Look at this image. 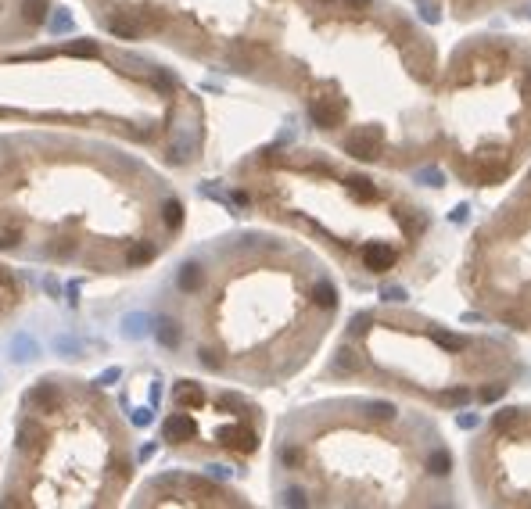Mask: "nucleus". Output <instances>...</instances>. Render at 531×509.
<instances>
[{
	"instance_id": "nucleus-1",
	"label": "nucleus",
	"mask_w": 531,
	"mask_h": 509,
	"mask_svg": "<svg viewBox=\"0 0 531 509\" xmlns=\"http://www.w3.org/2000/svg\"><path fill=\"white\" fill-rule=\"evenodd\" d=\"M381 130H373V126H366V130H359V133H352L349 140H345V151L352 154V158H363V162H373V158L381 154Z\"/></svg>"
},
{
	"instance_id": "nucleus-2",
	"label": "nucleus",
	"mask_w": 531,
	"mask_h": 509,
	"mask_svg": "<svg viewBox=\"0 0 531 509\" xmlns=\"http://www.w3.org/2000/svg\"><path fill=\"white\" fill-rule=\"evenodd\" d=\"M392 262H395V251L388 244L373 241V244L363 248V265L370 269V273H384V269H392Z\"/></svg>"
},
{
	"instance_id": "nucleus-3",
	"label": "nucleus",
	"mask_w": 531,
	"mask_h": 509,
	"mask_svg": "<svg viewBox=\"0 0 531 509\" xmlns=\"http://www.w3.org/2000/svg\"><path fill=\"white\" fill-rule=\"evenodd\" d=\"M309 115L316 126H323V130H334V126H341V115H345V108L341 104H331V101H312Z\"/></svg>"
},
{
	"instance_id": "nucleus-4",
	"label": "nucleus",
	"mask_w": 531,
	"mask_h": 509,
	"mask_svg": "<svg viewBox=\"0 0 531 509\" xmlns=\"http://www.w3.org/2000/svg\"><path fill=\"white\" fill-rule=\"evenodd\" d=\"M58 402H61V394H58L54 384H40V388L29 391V405H33L36 412H54Z\"/></svg>"
},
{
	"instance_id": "nucleus-5",
	"label": "nucleus",
	"mask_w": 531,
	"mask_h": 509,
	"mask_svg": "<svg viewBox=\"0 0 531 509\" xmlns=\"http://www.w3.org/2000/svg\"><path fill=\"white\" fill-rule=\"evenodd\" d=\"M223 441L230 445V449H237V452H255V431L252 427H230V431H223Z\"/></svg>"
},
{
	"instance_id": "nucleus-6",
	"label": "nucleus",
	"mask_w": 531,
	"mask_h": 509,
	"mask_svg": "<svg viewBox=\"0 0 531 509\" xmlns=\"http://www.w3.org/2000/svg\"><path fill=\"white\" fill-rule=\"evenodd\" d=\"M176 283H180V291L194 294V291H201V283H205V273H201V265H198V262H187V265L180 269Z\"/></svg>"
},
{
	"instance_id": "nucleus-7",
	"label": "nucleus",
	"mask_w": 531,
	"mask_h": 509,
	"mask_svg": "<svg viewBox=\"0 0 531 509\" xmlns=\"http://www.w3.org/2000/svg\"><path fill=\"white\" fill-rule=\"evenodd\" d=\"M194 434V423H191V416H183V412H176V416H169V423H165V438L169 441H187Z\"/></svg>"
},
{
	"instance_id": "nucleus-8",
	"label": "nucleus",
	"mask_w": 531,
	"mask_h": 509,
	"mask_svg": "<svg viewBox=\"0 0 531 509\" xmlns=\"http://www.w3.org/2000/svg\"><path fill=\"white\" fill-rule=\"evenodd\" d=\"M108 29H112L115 36H122V40H137L140 36V22H133L130 14H112V19H108Z\"/></svg>"
},
{
	"instance_id": "nucleus-9",
	"label": "nucleus",
	"mask_w": 531,
	"mask_h": 509,
	"mask_svg": "<svg viewBox=\"0 0 531 509\" xmlns=\"http://www.w3.org/2000/svg\"><path fill=\"white\" fill-rule=\"evenodd\" d=\"M158 341H162L165 348H180V341H183L180 323H176V320H162V323H158Z\"/></svg>"
},
{
	"instance_id": "nucleus-10",
	"label": "nucleus",
	"mask_w": 531,
	"mask_h": 509,
	"mask_svg": "<svg viewBox=\"0 0 531 509\" xmlns=\"http://www.w3.org/2000/svg\"><path fill=\"white\" fill-rule=\"evenodd\" d=\"M334 370L338 373H359V370H363V359H359L352 348H341L338 359H334Z\"/></svg>"
},
{
	"instance_id": "nucleus-11",
	"label": "nucleus",
	"mask_w": 531,
	"mask_h": 509,
	"mask_svg": "<svg viewBox=\"0 0 531 509\" xmlns=\"http://www.w3.org/2000/svg\"><path fill=\"white\" fill-rule=\"evenodd\" d=\"M312 301H316L320 309H334V305H338V291H334L327 280H320L316 287H312Z\"/></svg>"
},
{
	"instance_id": "nucleus-12",
	"label": "nucleus",
	"mask_w": 531,
	"mask_h": 509,
	"mask_svg": "<svg viewBox=\"0 0 531 509\" xmlns=\"http://www.w3.org/2000/svg\"><path fill=\"white\" fill-rule=\"evenodd\" d=\"M176 402H180V405H201V402H205V394H201V388H198V384L183 380V384L176 388Z\"/></svg>"
},
{
	"instance_id": "nucleus-13",
	"label": "nucleus",
	"mask_w": 531,
	"mask_h": 509,
	"mask_svg": "<svg viewBox=\"0 0 531 509\" xmlns=\"http://www.w3.org/2000/svg\"><path fill=\"white\" fill-rule=\"evenodd\" d=\"M162 222H165L169 230H180V226H183V204H180L176 198L162 204Z\"/></svg>"
},
{
	"instance_id": "nucleus-14",
	"label": "nucleus",
	"mask_w": 531,
	"mask_h": 509,
	"mask_svg": "<svg viewBox=\"0 0 531 509\" xmlns=\"http://www.w3.org/2000/svg\"><path fill=\"white\" fill-rule=\"evenodd\" d=\"M22 19L29 25H40L47 19V0H25V4H22Z\"/></svg>"
},
{
	"instance_id": "nucleus-15",
	"label": "nucleus",
	"mask_w": 531,
	"mask_h": 509,
	"mask_svg": "<svg viewBox=\"0 0 531 509\" xmlns=\"http://www.w3.org/2000/svg\"><path fill=\"white\" fill-rule=\"evenodd\" d=\"M349 190H352L355 198H363V201H377V187H373L366 176H352L349 180Z\"/></svg>"
},
{
	"instance_id": "nucleus-16",
	"label": "nucleus",
	"mask_w": 531,
	"mask_h": 509,
	"mask_svg": "<svg viewBox=\"0 0 531 509\" xmlns=\"http://www.w3.org/2000/svg\"><path fill=\"white\" fill-rule=\"evenodd\" d=\"M151 259H154V244H151V241L133 244L130 254H126V262H130V265H144V262H151Z\"/></svg>"
},
{
	"instance_id": "nucleus-17",
	"label": "nucleus",
	"mask_w": 531,
	"mask_h": 509,
	"mask_svg": "<svg viewBox=\"0 0 531 509\" xmlns=\"http://www.w3.org/2000/svg\"><path fill=\"white\" fill-rule=\"evenodd\" d=\"M427 466H431V473H434V477H442V473H449V466H452V459H449V452H442V449H434V452H431V459H427Z\"/></svg>"
},
{
	"instance_id": "nucleus-18",
	"label": "nucleus",
	"mask_w": 531,
	"mask_h": 509,
	"mask_svg": "<svg viewBox=\"0 0 531 509\" xmlns=\"http://www.w3.org/2000/svg\"><path fill=\"white\" fill-rule=\"evenodd\" d=\"M22 241V226L19 222H8V226H0V248H14Z\"/></svg>"
},
{
	"instance_id": "nucleus-19",
	"label": "nucleus",
	"mask_w": 531,
	"mask_h": 509,
	"mask_svg": "<svg viewBox=\"0 0 531 509\" xmlns=\"http://www.w3.org/2000/svg\"><path fill=\"white\" fill-rule=\"evenodd\" d=\"M471 388H452V391H445L442 394V402H449V405H463V402H471Z\"/></svg>"
},
{
	"instance_id": "nucleus-20",
	"label": "nucleus",
	"mask_w": 531,
	"mask_h": 509,
	"mask_svg": "<svg viewBox=\"0 0 531 509\" xmlns=\"http://www.w3.org/2000/svg\"><path fill=\"white\" fill-rule=\"evenodd\" d=\"M517 416H521L517 409H499L495 412V427H499V431H510V427L517 423Z\"/></svg>"
},
{
	"instance_id": "nucleus-21",
	"label": "nucleus",
	"mask_w": 531,
	"mask_h": 509,
	"mask_svg": "<svg viewBox=\"0 0 531 509\" xmlns=\"http://www.w3.org/2000/svg\"><path fill=\"white\" fill-rule=\"evenodd\" d=\"M366 409H370L373 420H392L395 416V405H388V402H370Z\"/></svg>"
},
{
	"instance_id": "nucleus-22",
	"label": "nucleus",
	"mask_w": 531,
	"mask_h": 509,
	"mask_svg": "<svg viewBox=\"0 0 531 509\" xmlns=\"http://www.w3.org/2000/svg\"><path fill=\"white\" fill-rule=\"evenodd\" d=\"M198 359H201V366H209V370H220V366H223V359L215 355L212 348H201V352H198Z\"/></svg>"
},
{
	"instance_id": "nucleus-23",
	"label": "nucleus",
	"mask_w": 531,
	"mask_h": 509,
	"mask_svg": "<svg viewBox=\"0 0 531 509\" xmlns=\"http://www.w3.org/2000/svg\"><path fill=\"white\" fill-rule=\"evenodd\" d=\"M434 338H438V344L452 348V352H460V348H467V341H463V338H456V333H434Z\"/></svg>"
},
{
	"instance_id": "nucleus-24",
	"label": "nucleus",
	"mask_w": 531,
	"mask_h": 509,
	"mask_svg": "<svg viewBox=\"0 0 531 509\" xmlns=\"http://www.w3.org/2000/svg\"><path fill=\"white\" fill-rule=\"evenodd\" d=\"M69 51L80 54V58H93V54H97V47H93V43H72Z\"/></svg>"
},
{
	"instance_id": "nucleus-25",
	"label": "nucleus",
	"mask_w": 531,
	"mask_h": 509,
	"mask_svg": "<svg viewBox=\"0 0 531 509\" xmlns=\"http://www.w3.org/2000/svg\"><path fill=\"white\" fill-rule=\"evenodd\" d=\"M72 251H75L72 241H61V244L54 248V259H72Z\"/></svg>"
},
{
	"instance_id": "nucleus-26",
	"label": "nucleus",
	"mask_w": 531,
	"mask_h": 509,
	"mask_svg": "<svg viewBox=\"0 0 531 509\" xmlns=\"http://www.w3.org/2000/svg\"><path fill=\"white\" fill-rule=\"evenodd\" d=\"M506 391V384H495V388H485V391H481V399H485V402H495L499 399V394H503Z\"/></svg>"
},
{
	"instance_id": "nucleus-27",
	"label": "nucleus",
	"mask_w": 531,
	"mask_h": 509,
	"mask_svg": "<svg viewBox=\"0 0 531 509\" xmlns=\"http://www.w3.org/2000/svg\"><path fill=\"white\" fill-rule=\"evenodd\" d=\"M284 463H287V466H298V463H302V452H298V449H284Z\"/></svg>"
},
{
	"instance_id": "nucleus-28",
	"label": "nucleus",
	"mask_w": 531,
	"mask_h": 509,
	"mask_svg": "<svg viewBox=\"0 0 531 509\" xmlns=\"http://www.w3.org/2000/svg\"><path fill=\"white\" fill-rule=\"evenodd\" d=\"M366 327H370V316H355L352 320V333H366Z\"/></svg>"
},
{
	"instance_id": "nucleus-29",
	"label": "nucleus",
	"mask_w": 531,
	"mask_h": 509,
	"mask_svg": "<svg viewBox=\"0 0 531 509\" xmlns=\"http://www.w3.org/2000/svg\"><path fill=\"white\" fill-rule=\"evenodd\" d=\"M460 427H463V431H471V427H477V416H460Z\"/></svg>"
},
{
	"instance_id": "nucleus-30",
	"label": "nucleus",
	"mask_w": 531,
	"mask_h": 509,
	"mask_svg": "<svg viewBox=\"0 0 531 509\" xmlns=\"http://www.w3.org/2000/svg\"><path fill=\"white\" fill-rule=\"evenodd\" d=\"M287 502L298 506V502H305V495H302V491H287Z\"/></svg>"
},
{
	"instance_id": "nucleus-31",
	"label": "nucleus",
	"mask_w": 531,
	"mask_h": 509,
	"mask_svg": "<svg viewBox=\"0 0 531 509\" xmlns=\"http://www.w3.org/2000/svg\"><path fill=\"white\" fill-rule=\"evenodd\" d=\"M345 4H349V8H355V11H359V8H370V0H345Z\"/></svg>"
},
{
	"instance_id": "nucleus-32",
	"label": "nucleus",
	"mask_w": 531,
	"mask_h": 509,
	"mask_svg": "<svg viewBox=\"0 0 531 509\" xmlns=\"http://www.w3.org/2000/svg\"><path fill=\"white\" fill-rule=\"evenodd\" d=\"M528 93H531V72H528Z\"/></svg>"
},
{
	"instance_id": "nucleus-33",
	"label": "nucleus",
	"mask_w": 531,
	"mask_h": 509,
	"mask_svg": "<svg viewBox=\"0 0 531 509\" xmlns=\"http://www.w3.org/2000/svg\"><path fill=\"white\" fill-rule=\"evenodd\" d=\"M320 4H334V0H320Z\"/></svg>"
}]
</instances>
